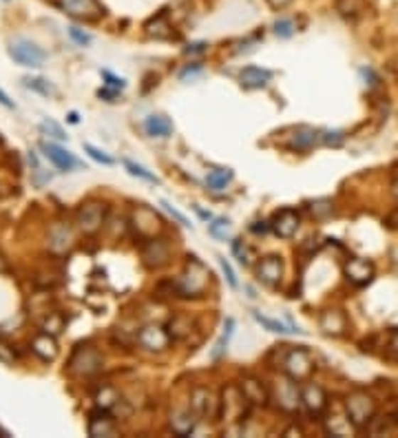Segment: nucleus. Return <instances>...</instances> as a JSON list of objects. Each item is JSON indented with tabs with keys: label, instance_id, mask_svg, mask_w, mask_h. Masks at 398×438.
<instances>
[{
	"label": "nucleus",
	"instance_id": "nucleus-1",
	"mask_svg": "<svg viewBox=\"0 0 398 438\" xmlns=\"http://www.w3.org/2000/svg\"><path fill=\"white\" fill-rule=\"evenodd\" d=\"M210 284V270L197 257H188L184 272L173 282V290L184 299H197L206 292Z\"/></svg>",
	"mask_w": 398,
	"mask_h": 438
},
{
	"label": "nucleus",
	"instance_id": "nucleus-2",
	"mask_svg": "<svg viewBox=\"0 0 398 438\" xmlns=\"http://www.w3.org/2000/svg\"><path fill=\"white\" fill-rule=\"evenodd\" d=\"M250 403L244 396L242 388L228 383L222 394H219V412H217V421H222L226 425H242L246 421V416L250 412Z\"/></svg>",
	"mask_w": 398,
	"mask_h": 438
},
{
	"label": "nucleus",
	"instance_id": "nucleus-3",
	"mask_svg": "<svg viewBox=\"0 0 398 438\" xmlns=\"http://www.w3.org/2000/svg\"><path fill=\"white\" fill-rule=\"evenodd\" d=\"M268 390H270V401L276 405V410L294 414L301 407V388H298V381H294L292 376L286 374L274 378Z\"/></svg>",
	"mask_w": 398,
	"mask_h": 438
},
{
	"label": "nucleus",
	"instance_id": "nucleus-4",
	"mask_svg": "<svg viewBox=\"0 0 398 438\" xmlns=\"http://www.w3.org/2000/svg\"><path fill=\"white\" fill-rule=\"evenodd\" d=\"M345 414L350 416V421L356 425V429H365L367 423L376 416V401L363 390H354L345 396L343 401Z\"/></svg>",
	"mask_w": 398,
	"mask_h": 438
},
{
	"label": "nucleus",
	"instance_id": "nucleus-5",
	"mask_svg": "<svg viewBox=\"0 0 398 438\" xmlns=\"http://www.w3.org/2000/svg\"><path fill=\"white\" fill-rule=\"evenodd\" d=\"M281 368H284V372L288 376L294 378V381L306 383V381H310V378H312L316 363H314L312 354L306 348H286Z\"/></svg>",
	"mask_w": 398,
	"mask_h": 438
},
{
	"label": "nucleus",
	"instance_id": "nucleus-6",
	"mask_svg": "<svg viewBox=\"0 0 398 438\" xmlns=\"http://www.w3.org/2000/svg\"><path fill=\"white\" fill-rule=\"evenodd\" d=\"M67 370L80 378L95 376L100 370H102V354L91 346H80L73 350L69 363H67Z\"/></svg>",
	"mask_w": 398,
	"mask_h": 438
},
{
	"label": "nucleus",
	"instance_id": "nucleus-7",
	"mask_svg": "<svg viewBox=\"0 0 398 438\" xmlns=\"http://www.w3.org/2000/svg\"><path fill=\"white\" fill-rule=\"evenodd\" d=\"M55 5L60 11L82 23H97L107 16V9L100 0H55Z\"/></svg>",
	"mask_w": 398,
	"mask_h": 438
},
{
	"label": "nucleus",
	"instance_id": "nucleus-8",
	"mask_svg": "<svg viewBox=\"0 0 398 438\" xmlns=\"http://www.w3.org/2000/svg\"><path fill=\"white\" fill-rule=\"evenodd\" d=\"M131 226L135 230V237L139 239V244L146 242V239H153V237H159L164 228V222L159 219V215L146 206H137L133 210V217H131Z\"/></svg>",
	"mask_w": 398,
	"mask_h": 438
},
{
	"label": "nucleus",
	"instance_id": "nucleus-9",
	"mask_svg": "<svg viewBox=\"0 0 398 438\" xmlns=\"http://www.w3.org/2000/svg\"><path fill=\"white\" fill-rule=\"evenodd\" d=\"M9 55L14 58V63H18L20 67H29V69H38L45 65L47 53L40 49L36 43L25 38H16L9 45Z\"/></svg>",
	"mask_w": 398,
	"mask_h": 438
},
{
	"label": "nucleus",
	"instance_id": "nucleus-10",
	"mask_svg": "<svg viewBox=\"0 0 398 438\" xmlns=\"http://www.w3.org/2000/svg\"><path fill=\"white\" fill-rule=\"evenodd\" d=\"M107 204L102 202H87L77 208L75 213V224L85 235H95L107 222Z\"/></svg>",
	"mask_w": 398,
	"mask_h": 438
},
{
	"label": "nucleus",
	"instance_id": "nucleus-11",
	"mask_svg": "<svg viewBox=\"0 0 398 438\" xmlns=\"http://www.w3.org/2000/svg\"><path fill=\"white\" fill-rule=\"evenodd\" d=\"M188 405L199 416V421H213L219 412V396L208 388H193Z\"/></svg>",
	"mask_w": 398,
	"mask_h": 438
},
{
	"label": "nucleus",
	"instance_id": "nucleus-12",
	"mask_svg": "<svg viewBox=\"0 0 398 438\" xmlns=\"http://www.w3.org/2000/svg\"><path fill=\"white\" fill-rule=\"evenodd\" d=\"M171 262V244L162 237H153L142 242V264L151 270L164 268Z\"/></svg>",
	"mask_w": 398,
	"mask_h": 438
},
{
	"label": "nucleus",
	"instance_id": "nucleus-13",
	"mask_svg": "<svg viewBox=\"0 0 398 438\" xmlns=\"http://www.w3.org/2000/svg\"><path fill=\"white\" fill-rule=\"evenodd\" d=\"M135 338H137V343L149 352H164L173 341V336L168 334V330L162 328V326H155V324L139 328Z\"/></svg>",
	"mask_w": 398,
	"mask_h": 438
},
{
	"label": "nucleus",
	"instance_id": "nucleus-14",
	"mask_svg": "<svg viewBox=\"0 0 398 438\" xmlns=\"http://www.w3.org/2000/svg\"><path fill=\"white\" fill-rule=\"evenodd\" d=\"M374 272H376L374 264L370 262V259H363V257H352L350 262H345V266H343L345 279L352 286H358V288L372 284Z\"/></svg>",
	"mask_w": 398,
	"mask_h": 438
},
{
	"label": "nucleus",
	"instance_id": "nucleus-15",
	"mask_svg": "<svg viewBox=\"0 0 398 438\" xmlns=\"http://www.w3.org/2000/svg\"><path fill=\"white\" fill-rule=\"evenodd\" d=\"M301 405L314 418L323 416V412L328 410V394H326V390L321 385H316V383H306L301 388Z\"/></svg>",
	"mask_w": 398,
	"mask_h": 438
},
{
	"label": "nucleus",
	"instance_id": "nucleus-16",
	"mask_svg": "<svg viewBox=\"0 0 398 438\" xmlns=\"http://www.w3.org/2000/svg\"><path fill=\"white\" fill-rule=\"evenodd\" d=\"M298 226H301V217H298V213L294 208H281L276 210L272 222H270V228L281 237V239H290L296 235Z\"/></svg>",
	"mask_w": 398,
	"mask_h": 438
},
{
	"label": "nucleus",
	"instance_id": "nucleus-17",
	"mask_svg": "<svg viewBox=\"0 0 398 438\" xmlns=\"http://www.w3.org/2000/svg\"><path fill=\"white\" fill-rule=\"evenodd\" d=\"M87 432H89V436H93V438H100V436H107V438L117 436L115 416H113L111 412H107V410H100V407H97V410L91 412V416H89Z\"/></svg>",
	"mask_w": 398,
	"mask_h": 438
},
{
	"label": "nucleus",
	"instance_id": "nucleus-18",
	"mask_svg": "<svg viewBox=\"0 0 398 438\" xmlns=\"http://www.w3.org/2000/svg\"><path fill=\"white\" fill-rule=\"evenodd\" d=\"M257 277L259 282L274 288L284 279V259L276 255H268L257 264Z\"/></svg>",
	"mask_w": 398,
	"mask_h": 438
},
{
	"label": "nucleus",
	"instance_id": "nucleus-19",
	"mask_svg": "<svg viewBox=\"0 0 398 438\" xmlns=\"http://www.w3.org/2000/svg\"><path fill=\"white\" fill-rule=\"evenodd\" d=\"M199 423V416L188 407H177L171 412V418H168V425H171V432L175 436H190L195 432Z\"/></svg>",
	"mask_w": 398,
	"mask_h": 438
},
{
	"label": "nucleus",
	"instance_id": "nucleus-20",
	"mask_svg": "<svg viewBox=\"0 0 398 438\" xmlns=\"http://www.w3.org/2000/svg\"><path fill=\"white\" fill-rule=\"evenodd\" d=\"M239 388H242L244 396L248 398V403L252 407H259V405H266L270 401V390L264 385L262 378L257 376H244L242 383H239Z\"/></svg>",
	"mask_w": 398,
	"mask_h": 438
},
{
	"label": "nucleus",
	"instance_id": "nucleus-21",
	"mask_svg": "<svg viewBox=\"0 0 398 438\" xmlns=\"http://www.w3.org/2000/svg\"><path fill=\"white\" fill-rule=\"evenodd\" d=\"M40 149H43L45 157L49 159V162L58 169V171H73L75 166H80L77 159L63 146H58V144H51V142H43L40 144Z\"/></svg>",
	"mask_w": 398,
	"mask_h": 438
},
{
	"label": "nucleus",
	"instance_id": "nucleus-22",
	"mask_svg": "<svg viewBox=\"0 0 398 438\" xmlns=\"http://www.w3.org/2000/svg\"><path fill=\"white\" fill-rule=\"evenodd\" d=\"M318 328H321L328 336H341L348 330V316L338 308L323 310L321 316H318Z\"/></svg>",
	"mask_w": 398,
	"mask_h": 438
},
{
	"label": "nucleus",
	"instance_id": "nucleus-23",
	"mask_svg": "<svg viewBox=\"0 0 398 438\" xmlns=\"http://www.w3.org/2000/svg\"><path fill=\"white\" fill-rule=\"evenodd\" d=\"M316 144H323L321 142V131H316L312 127H296L292 137H290V149L294 151H312Z\"/></svg>",
	"mask_w": 398,
	"mask_h": 438
},
{
	"label": "nucleus",
	"instance_id": "nucleus-24",
	"mask_svg": "<svg viewBox=\"0 0 398 438\" xmlns=\"http://www.w3.org/2000/svg\"><path fill=\"white\" fill-rule=\"evenodd\" d=\"M31 352L40 358V361H53V358L58 356V343H55V338L53 334L49 332H40L33 336V341H31Z\"/></svg>",
	"mask_w": 398,
	"mask_h": 438
},
{
	"label": "nucleus",
	"instance_id": "nucleus-25",
	"mask_svg": "<svg viewBox=\"0 0 398 438\" xmlns=\"http://www.w3.org/2000/svg\"><path fill=\"white\" fill-rule=\"evenodd\" d=\"M272 78V71L262 67H246L239 73V82L244 89H264Z\"/></svg>",
	"mask_w": 398,
	"mask_h": 438
},
{
	"label": "nucleus",
	"instance_id": "nucleus-26",
	"mask_svg": "<svg viewBox=\"0 0 398 438\" xmlns=\"http://www.w3.org/2000/svg\"><path fill=\"white\" fill-rule=\"evenodd\" d=\"M166 330L173 336V341H186L195 332V319H190L188 314H175L171 316Z\"/></svg>",
	"mask_w": 398,
	"mask_h": 438
},
{
	"label": "nucleus",
	"instance_id": "nucleus-27",
	"mask_svg": "<svg viewBox=\"0 0 398 438\" xmlns=\"http://www.w3.org/2000/svg\"><path fill=\"white\" fill-rule=\"evenodd\" d=\"M73 246V235L65 224H55L49 230V248L55 255H65Z\"/></svg>",
	"mask_w": 398,
	"mask_h": 438
},
{
	"label": "nucleus",
	"instance_id": "nucleus-28",
	"mask_svg": "<svg viewBox=\"0 0 398 438\" xmlns=\"http://www.w3.org/2000/svg\"><path fill=\"white\" fill-rule=\"evenodd\" d=\"M93 401H95V407L107 410L111 414H117L119 405H122V396H119V392L113 385H102L95 392Z\"/></svg>",
	"mask_w": 398,
	"mask_h": 438
},
{
	"label": "nucleus",
	"instance_id": "nucleus-29",
	"mask_svg": "<svg viewBox=\"0 0 398 438\" xmlns=\"http://www.w3.org/2000/svg\"><path fill=\"white\" fill-rule=\"evenodd\" d=\"M326 432L330 434V436H341V438H345V436H354L358 429H356V425L350 421V416L345 414H334V416H330V418H326Z\"/></svg>",
	"mask_w": 398,
	"mask_h": 438
},
{
	"label": "nucleus",
	"instance_id": "nucleus-30",
	"mask_svg": "<svg viewBox=\"0 0 398 438\" xmlns=\"http://www.w3.org/2000/svg\"><path fill=\"white\" fill-rule=\"evenodd\" d=\"M144 131L151 135V137H159L164 139L168 135H173V122L166 117V115H149L144 119Z\"/></svg>",
	"mask_w": 398,
	"mask_h": 438
},
{
	"label": "nucleus",
	"instance_id": "nucleus-31",
	"mask_svg": "<svg viewBox=\"0 0 398 438\" xmlns=\"http://www.w3.org/2000/svg\"><path fill=\"white\" fill-rule=\"evenodd\" d=\"M144 29L151 38H157V40L173 38V25H171V20L166 18V14H157L155 18H151Z\"/></svg>",
	"mask_w": 398,
	"mask_h": 438
},
{
	"label": "nucleus",
	"instance_id": "nucleus-32",
	"mask_svg": "<svg viewBox=\"0 0 398 438\" xmlns=\"http://www.w3.org/2000/svg\"><path fill=\"white\" fill-rule=\"evenodd\" d=\"M372 436H392L398 432V421H394L392 416H374L365 427Z\"/></svg>",
	"mask_w": 398,
	"mask_h": 438
},
{
	"label": "nucleus",
	"instance_id": "nucleus-33",
	"mask_svg": "<svg viewBox=\"0 0 398 438\" xmlns=\"http://www.w3.org/2000/svg\"><path fill=\"white\" fill-rule=\"evenodd\" d=\"M232 177H235V173L230 171V169H213V171H208V175H206V186L210 188V191H224L230 182H232Z\"/></svg>",
	"mask_w": 398,
	"mask_h": 438
},
{
	"label": "nucleus",
	"instance_id": "nucleus-34",
	"mask_svg": "<svg viewBox=\"0 0 398 438\" xmlns=\"http://www.w3.org/2000/svg\"><path fill=\"white\" fill-rule=\"evenodd\" d=\"M336 11L343 18H358L365 11V0H336Z\"/></svg>",
	"mask_w": 398,
	"mask_h": 438
},
{
	"label": "nucleus",
	"instance_id": "nucleus-35",
	"mask_svg": "<svg viewBox=\"0 0 398 438\" xmlns=\"http://www.w3.org/2000/svg\"><path fill=\"white\" fill-rule=\"evenodd\" d=\"M232 332H235V319H226L224 332H222V336L217 338L215 350H213V358H215V361H217V358H222L224 352L228 350V343H230V338H232Z\"/></svg>",
	"mask_w": 398,
	"mask_h": 438
},
{
	"label": "nucleus",
	"instance_id": "nucleus-36",
	"mask_svg": "<svg viewBox=\"0 0 398 438\" xmlns=\"http://www.w3.org/2000/svg\"><path fill=\"white\" fill-rule=\"evenodd\" d=\"M23 85L27 89H31V91H38L40 95H47V97L58 93L55 87L49 82V80H45V78H23Z\"/></svg>",
	"mask_w": 398,
	"mask_h": 438
},
{
	"label": "nucleus",
	"instance_id": "nucleus-37",
	"mask_svg": "<svg viewBox=\"0 0 398 438\" xmlns=\"http://www.w3.org/2000/svg\"><path fill=\"white\" fill-rule=\"evenodd\" d=\"M252 316H254V321H257V324H262V326H264L266 330H270V332H276V334H288V332H294V330L286 328L281 321H274V319L264 316V314H259V312H252Z\"/></svg>",
	"mask_w": 398,
	"mask_h": 438
},
{
	"label": "nucleus",
	"instance_id": "nucleus-38",
	"mask_svg": "<svg viewBox=\"0 0 398 438\" xmlns=\"http://www.w3.org/2000/svg\"><path fill=\"white\" fill-rule=\"evenodd\" d=\"M310 213L314 219H326L334 213V206L330 199H314V202L310 204Z\"/></svg>",
	"mask_w": 398,
	"mask_h": 438
},
{
	"label": "nucleus",
	"instance_id": "nucleus-39",
	"mask_svg": "<svg viewBox=\"0 0 398 438\" xmlns=\"http://www.w3.org/2000/svg\"><path fill=\"white\" fill-rule=\"evenodd\" d=\"M208 233L215 239H226L230 235V222H228V219H224V217L213 219V224H208Z\"/></svg>",
	"mask_w": 398,
	"mask_h": 438
},
{
	"label": "nucleus",
	"instance_id": "nucleus-40",
	"mask_svg": "<svg viewBox=\"0 0 398 438\" xmlns=\"http://www.w3.org/2000/svg\"><path fill=\"white\" fill-rule=\"evenodd\" d=\"M124 166H127V171L133 175V177H139V179H146V182H153V184H157L159 179L151 173V171H146L144 166H139V164H135V162H131V159H124Z\"/></svg>",
	"mask_w": 398,
	"mask_h": 438
},
{
	"label": "nucleus",
	"instance_id": "nucleus-41",
	"mask_svg": "<svg viewBox=\"0 0 398 438\" xmlns=\"http://www.w3.org/2000/svg\"><path fill=\"white\" fill-rule=\"evenodd\" d=\"M294 31H296V25H294L292 18H279L274 23V33L279 38H292Z\"/></svg>",
	"mask_w": 398,
	"mask_h": 438
},
{
	"label": "nucleus",
	"instance_id": "nucleus-42",
	"mask_svg": "<svg viewBox=\"0 0 398 438\" xmlns=\"http://www.w3.org/2000/svg\"><path fill=\"white\" fill-rule=\"evenodd\" d=\"M40 131H43L45 135H49V137H55V139H67V133L63 131V127H60L58 122H53V119H45V122L40 124Z\"/></svg>",
	"mask_w": 398,
	"mask_h": 438
},
{
	"label": "nucleus",
	"instance_id": "nucleus-43",
	"mask_svg": "<svg viewBox=\"0 0 398 438\" xmlns=\"http://www.w3.org/2000/svg\"><path fill=\"white\" fill-rule=\"evenodd\" d=\"M85 151L89 153V157H93L95 162H100V164H104V166H111V164H115V159L109 155V153H104V151H100V149H95L93 144H85Z\"/></svg>",
	"mask_w": 398,
	"mask_h": 438
},
{
	"label": "nucleus",
	"instance_id": "nucleus-44",
	"mask_svg": "<svg viewBox=\"0 0 398 438\" xmlns=\"http://www.w3.org/2000/svg\"><path fill=\"white\" fill-rule=\"evenodd\" d=\"M345 139L343 131H321V142L326 146H341Z\"/></svg>",
	"mask_w": 398,
	"mask_h": 438
},
{
	"label": "nucleus",
	"instance_id": "nucleus-45",
	"mask_svg": "<svg viewBox=\"0 0 398 438\" xmlns=\"http://www.w3.org/2000/svg\"><path fill=\"white\" fill-rule=\"evenodd\" d=\"M63 326H65V324H63V316L53 312V314L47 316V321L43 324V330L49 332V334H58L60 330H63Z\"/></svg>",
	"mask_w": 398,
	"mask_h": 438
},
{
	"label": "nucleus",
	"instance_id": "nucleus-46",
	"mask_svg": "<svg viewBox=\"0 0 398 438\" xmlns=\"http://www.w3.org/2000/svg\"><path fill=\"white\" fill-rule=\"evenodd\" d=\"M219 259V266H222V272L226 274V282L230 284V288H239V282H237V274H235V270H232V266L226 262V257H217Z\"/></svg>",
	"mask_w": 398,
	"mask_h": 438
},
{
	"label": "nucleus",
	"instance_id": "nucleus-47",
	"mask_svg": "<svg viewBox=\"0 0 398 438\" xmlns=\"http://www.w3.org/2000/svg\"><path fill=\"white\" fill-rule=\"evenodd\" d=\"M69 36H71V40H73V43H77L80 47H87L89 43H91V36L87 33V31H82V29H80V27H69Z\"/></svg>",
	"mask_w": 398,
	"mask_h": 438
},
{
	"label": "nucleus",
	"instance_id": "nucleus-48",
	"mask_svg": "<svg viewBox=\"0 0 398 438\" xmlns=\"http://www.w3.org/2000/svg\"><path fill=\"white\" fill-rule=\"evenodd\" d=\"M0 361L7 363V365H11V363L16 361V352H14V348H11L7 341H3V338H0Z\"/></svg>",
	"mask_w": 398,
	"mask_h": 438
},
{
	"label": "nucleus",
	"instance_id": "nucleus-49",
	"mask_svg": "<svg viewBox=\"0 0 398 438\" xmlns=\"http://www.w3.org/2000/svg\"><path fill=\"white\" fill-rule=\"evenodd\" d=\"M232 252L239 257V262H242V264H250V259H248V248L244 246V242H242V239H235V242H232Z\"/></svg>",
	"mask_w": 398,
	"mask_h": 438
},
{
	"label": "nucleus",
	"instance_id": "nucleus-50",
	"mask_svg": "<svg viewBox=\"0 0 398 438\" xmlns=\"http://www.w3.org/2000/svg\"><path fill=\"white\" fill-rule=\"evenodd\" d=\"M102 78L107 80V87H113V89H117V91H122V89L127 87L124 80L117 78V75H113L111 71H102Z\"/></svg>",
	"mask_w": 398,
	"mask_h": 438
},
{
	"label": "nucleus",
	"instance_id": "nucleus-51",
	"mask_svg": "<svg viewBox=\"0 0 398 438\" xmlns=\"http://www.w3.org/2000/svg\"><path fill=\"white\" fill-rule=\"evenodd\" d=\"M162 206H164V208H166V213H168V215H171L173 219H177V222L182 224V226H190V222H188V219H186V217H184L182 213H179L177 208H173V206H171L168 202H162Z\"/></svg>",
	"mask_w": 398,
	"mask_h": 438
},
{
	"label": "nucleus",
	"instance_id": "nucleus-52",
	"mask_svg": "<svg viewBox=\"0 0 398 438\" xmlns=\"http://www.w3.org/2000/svg\"><path fill=\"white\" fill-rule=\"evenodd\" d=\"M117 95H119V91L117 89H113V87H102V89H100L97 91V97H102V100H107V102H115V100H117Z\"/></svg>",
	"mask_w": 398,
	"mask_h": 438
},
{
	"label": "nucleus",
	"instance_id": "nucleus-53",
	"mask_svg": "<svg viewBox=\"0 0 398 438\" xmlns=\"http://www.w3.org/2000/svg\"><path fill=\"white\" fill-rule=\"evenodd\" d=\"M387 352L394 356V358H398V328L392 332V336H389V343H387Z\"/></svg>",
	"mask_w": 398,
	"mask_h": 438
},
{
	"label": "nucleus",
	"instance_id": "nucleus-54",
	"mask_svg": "<svg viewBox=\"0 0 398 438\" xmlns=\"http://www.w3.org/2000/svg\"><path fill=\"white\" fill-rule=\"evenodd\" d=\"M197 73H202V65H188L182 73H179V78H182V80H188V78H190V80H193Z\"/></svg>",
	"mask_w": 398,
	"mask_h": 438
},
{
	"label": "nucleus",
	"instance_id": "nucleus-55",
	"mask_svg": "<svg viewBox=\"0 0 398 438\" xmlns=\"http://www.w3.org/2000/svg\"><path fill=\"white\" fill-rule=\"evenodd\" d=\"M204 51H206V43H195V45H188V47L184 49V53H186V55L204 53Z\"/></svg>",
	"mask_w": 398,
	"mask_h": 438
},
{
	"label": "nucleus",
	"instance_id": "nucleus-56",
	"mask_svg": "<svg viewBox=\"0 0 398 438\" xmlns=\"http://www.w3.org/2000/svg\"><path fill=\"white\" fill-rule=\"evenodd\" d=\"M290 3H292V0H268V5H270L274 11H281V9H286Z\"/></svg>",
	"mask_w": 398,
	"mask_h": 438
},
{
	"label": "nucleus",
	"instance_id": "nucleus-57",
	"mask_svg": "<svg viewBox=\"0 0 398 438\" xmlns=\"http://www.w3.org/2000/svg\"><path fill=\"white\" fill-rule=\"evenodd\" d=\"M0 105H3L5 109H14V102H11V100H9V95L3 91V89H0Z\"/></svg>",
	"mask_w": 398,
	"mask_h": 438
},
{
	"label": "nucleus",
	"instance_id": "nucleus-58",
	"mask_svg": "<svg viewBox=\"0 0 398 438\" xmlns=\"http://www.w3.org/2000/svg\"><path fill=\"white\" fill-rule=\"evenodd\" d=\"M268 230V224L262 222V226H252V233H266Z\"/></svg>",
	"mask_w": 398,
	"mask_h": 438
},
{
	"label": "nucleus",
	"instance_id": "nucleus-59",
	"mask_svg": "<svg viewBox=\"0 0 398 438\" xmlns=\"http://www.w3.org/2000/svg\"><path fill=\"white\" fill-rule=\"evenodd\" d=\"M292 434L301 436V429H298V427H290V429H286V436H292Z\"/></svg>",
	"mask_w": 398,
	"mask_h": 438
},
{
	"label": "nucleus",
	"instance_id": "nucleus-60",
	"mask_svg": "<svg viewBox=\"0 0 398 438\" xmlns=\"http://www.w3.org/2000/svg\"><path fill=\"white\" fill-rule=\"evenodd\" d=\"M392 193H394V197L398 199V179H394V184H392Z\"/></svg>",
	"mask_w": 398,
	"mask_h": 438
},
{
	"label": "nucleus",
	"instance_id": "nucleus-61",
	"mask_svg": "<svg viewBox=\"0 0 398 438\" xmlns=\"http://www.w3.org/2000/svg\"><path fill=\"white\" fill-rule=\"evenodd\" d=\"M69 119H71V122L75 124V122H77V119H80V117H77V113H71V115H69Z\"/></svg>",
	"mask_w": 398,
	"mask_h": 438
},
{
	"label": "nucleus",
	"instance_id": "nucleus-62",
	"mask_svg": "<svg viewBox=\"0 0 398 438\" xmlns=\"http://www.w3.org/2000/svg\"><path fill=\"white\" fill-rule=\"evenodd\" d=\"M0 436H9L7 432H3V429H0Z\"/></svg>",
	"mask_w": 398,
	"mask_h": 438
}]
</instances>
